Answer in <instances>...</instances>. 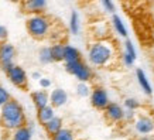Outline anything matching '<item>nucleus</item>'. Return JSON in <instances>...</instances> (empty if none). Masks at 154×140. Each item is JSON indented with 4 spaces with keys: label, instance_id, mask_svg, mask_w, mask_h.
<instances>
[{
    "label": "nucleus",
    "instance_id": "f257e3e1",
    "mask_svg": "<svg viewBox=\"0 0 154 140\" xmlns=\"http://www.w3.org/2000/svg\"><path fill=\"white\" fill-rule=\"evenodd\" d=\"M116 60V47L110 40H95L88 48V61L96 68L109 67Z\"/></svg>",
    "mask_w": 154,
    "mask_h": 140
},
{
    "label": "nucleus",
    "instance_id": "f03ea898",
    "mask_svg": "<svg viewBox=\"0 0 154 140\" xmlns=\"http://www.w3.org/2000/svg\"><path fill=\"white\" fill-rule=\"evenodd\" d=\"M24 125H27V117L24 113L23 105L11 98L0 107V126L5 130L13 132Z\"/></svg>",
    "mask_w": 154,
    "mask_h": 140
},
{
    "label": "nucleus",
    "instance_id": "7ed1b4c3",
    "mask_svg": "<svg viewBox=\"0 0 154 140\" xmlns=\"http://www.w3.org/2000/svg\"><path fill=\"white\" fill-rule=\"evenodd\" d=\"M52 24L54 23L51 21V19L44 13L31 14L26 21V28L30 37H33L34 40H45L50 36Z\"/></svg>",
    "mask_w": 154,
    "mask_h": 140
},
{
    "label": "nucleus",
    "instance_id": "20e7f679",
    "mask_svg": "<svg viewBox=\"0 0 154 140\" xmlns=\"http://www.w3.org/2000/svg\"><path fill=\"white\" fill-rule=\"evenodd\" d=\"M65 71L72 76H75L79 82H89L94 78L92 68L82 60L74 61V62H65Z\"/></svg>",
    "mask_w": 154,
    "mask_h": 140
},
{
    "label": "nucleus",
    "instance_id": "39448f33",
    "mask_svg": "<svg viewBox=\"0 0 154 140\" xmlns=\"http://www.w3.org/2000/svg\"><path fill=\"white\" fill-rule=\"evenodd\" d=\"M6 75H7V78L14 86H17L20 89H26L28 85V75L26 72L23 67L20 65H16L14 64L10 70L6 71Z\"/></svg>",
    "mask_w": 154,
    "mask_h": 140
},
{
    "label": "nucleus",
    "instance_id": "423d86ee",
    "mask_svg": "<svg viewBox=\"0 0 154 140\" xmlns=\"http://www.w3.org/2000/svg\"><path fill=\"white\" fill-rule=\"evenodd\" d=\"M14 58H16V48L13 44L5 41L0 42V68L2 71H7L14 65Z\"/></svg>",
    "mask_w": 154,
    "mask_h": 140
},
{
    "label": "nucleus",
    "instance_id": "0eeeda50",
    "mask_svg": "<svg viewBox=\"0 0 154 140\" xmlns=\"http://www.w3.org/2000/svg\"><path fill=\"white\" fill-rule=\"evenodd\" d=\"M89 98H91V105L95 109H98V110H103L109 105V102H110L109 93H107V91L103 86H95V88H92Z\"/></svg>",
    "mask_w": 154,
    "mask_h": 140
},
{
    "label": "nucleus",
    "instance_id": "6e6552de",
    "mask_svg": "<svg viewBox=\"0 0 154 140\" xmlns=\"http://www.w3.org/2000/svg\"><path fill=\"white\" fill-rule=\"evenodd\" d=\"M134 132L140 136H147L154 132V117L150 115H140L136 116L134 122Z\"/></svg>",
    "mask_w": 154,
    "mask_h": 140
},
{
    "label": "nucleus",
    "instance_id": "1a4fd4ad",
    "mask_svg": "<svg viewBox=\"0 0 154 140\" xmlns=\"http://www.w3.org/2000/svg\"><path fill=\"white\" fill-rule=\"evenodd\" d=\"M103 113H105V117H106L107 122H110L113 125H117V123L123 122L125 107L116 102H109V105L103 109Z\"/></svg>",
    "mask_w": 154,
    "mask_h": 140
},
{
    "label": "nucleus",
    "instance_id": "9d476101",
    "mask_svg": "<svg viewBox=\"0 0 154 140\" xmlns=\"http://www.w3.org/2000/svg\"><path fill=\"white\" fill-rule=\"evenodd\" d=\"M21 11L26 14H40L47 9V0H21L19 3Z\"/></svg>",
    "mask_w": 154,
    "mask_h": 140
},
{
    "label": "nucleus",
    "instance_id": "9b49d317",
    "mask_svg": "<svg viewBox=\"0 0 154 140\" xmlns=\"http://www.w3.org/2000/svg\"><path fill=\"white\" fill-rule=\"evenodd\" d=\"M122 62L125 67H133L136 60H137V51H136L134 44L126 38V41L123 42V51H122Z\"/></svg>",
    "mask_w": 154,
    "mask_h": 140
},
{
    "label": "nucleus",
    "instance_id": "f8f14e48",
    "mask_svg": "<svg viewBox=\"0 0 154 140\" xmlns=\"http://www.w3.org/2000/svg\"><path fill=\"white\" fill-rule=\"evenodd\" d=\"M68 102V93L62 88H55L50 93V105L52 107H62Z\"/></svg>",
    "mask_w": 154,
    "mask_h": 140
},
{
    "label": "nucleus",
    "instance_id": "ddd939ff",
    "mask_svg": "<svg viewBox=\"0 0 154 140\" xmlns=\"http://www.w3.org/2000/svg\"><path fill=\"white\" fill-rule=\"evenodd\" d=\"M136 78H137V84L141 88V91L150 96V95H153V88H151V82H150L149 76L146 75V72L141 68H137L136 70Z\"/></svg>",
    "mask_w": 154,
    "mask_h": 140
},
{
    "label": "nucleus",
    "instance_id": "4468645a",
    "mask_svg": "<svg viewBox=\"0 0 154 140\" xmlns=\"http://www.w3.org/2000/svg\"><path fill=\"white\" fill-rule=\"evenodd\" d=\"M31 101H33L34 106L40 109V107H44L50 105V93L45 91V89H40V91H35V92L31 93Z\"/></svg>",
    "mask_w": 154,
    "mask_h": 140
},
{
    "label": "nucleus",
    "instance_id": "2eb2a0df",
    "mask_svg": "<svg viewBox=\"0 0 154 140\" xmlns=\"http://www.w3.org/2000/svg\"><path fill=\"white\" fill-rule=\"evenodd\" d=\"M110 24H112L113 31H115L117 36H120V37H123V38H127V34H129L127 33V27H126L125 21L122 20V17L119 16V14H116V13L112 14Z\"/></svg>",
    "mask_w": 154,
    "mask_h": 140
},
{
    "label": "nucleus",
    "instance_id": "dca6fc26",
    "mask_svg": "<svg viewBox=\"0 0 154 140\" xmlns=\"http://www.w3.org/2000/svg\"><path fill=\"white\" fill-rule=\"evenodd\" d=\"M109 33H110V27L103 21L95 23L92 27V36L95 37V40H105L109 38Z\"/></svg>",
    "mask_w": 154,
    "mask_h": 140
},
{
    "label": "nucleus",
    "instance_id": "f3484780",
    "mask_svg": "<svg viewBox=\"0 0 154 140\" xmlns=\"http://www.w3.org/2000/svg\"><path fill=\"white\" fill-rule=\"evenodd\" d=\"M55 116V107H52L51 105H47L44 107H40L37 109V120L40 125H44L47 123L50 119Z\"/></svg>",
    "mask_w": 154,
    "mask_h": 140
},
{
    "label": "nucleus",
    "instance_id": "a211bd4d",
    "mask_svg": "<svg viewBox=\"0 0 154 140\" xmlns=\"http://www.w3.org/2000/svg\"><path fill=\"white\" fill-rule=\"evenodd\" d=\"M79 60H82L79 50L71 44H65L64 45V62H74V61Z\"/></svg>",
    "mask_w": 154,
    "mask_h": 140
},
{
    "label": "nucleus",
    "instance_id": "6ab92c4d",
    "mask_svg": "<svg viewBox=\"0 0 154 140\" xmlns=\"http://www.w3.org/2000/svg\"><path fill=\"white\" fill-rule=\"evenodd\" d=\"M33 139V129L27 125L17 127L11 132V140H31Z\"/></svg>",
    "mask_w": 154,
    "mask_h": 140
},
{
    "label": "nucleus",
    "instance_id": "aec40b11",
    "mask_svg": "<svg viewBox=\"0 0 154 140\" xmlns=\"http://www.w3.org/2000/svg\"><path fill=\"white\" fill-rule=\"evenodd\" d=\"M42 126H44L45 132H47V135L52 136L54 133H57L61 127L64 126V120H62V117H60V116H54L52 119H50L47 123H44Z\"/></svg>",
    "mask_w": 154,
    "mask_h": 140
},
{
    "label": "nucleus",
    "instance_id": "412c9836",
    "mask_svg": "<svg viewBox=\"0 0 154 140\" xmlns=\"http://www.w3.org/2000/svg\"><path fill=\"white\" fill-rule=\"evenodd\" d=\"M64 45L65 44H62V42H54L52 45H50L54 62H62L64 61Z\"/></svg>",
    "mask_w": 154,
    "mask_h": 140
},
{
    "label": "nucleus",
    "instance_id": "4be33fe9",
    "mask_svg": "<svg viewBox=\"0 0 154 140\" xmlns=\"http://www.w3.org/2000/svg\"><path fill=\"white\" fill-rule=\"evenodd\" d=\"M51 140H75V133L68 127H61L60 130L51 136Z\"/></svg>",
    "mask_w": 154,
    "mask_h": 140
},
{
    "label": "nucleus",
    "instance_id": "5701e85b",
    "mask_svg": "<svg viewBox=\"0 0 154 140\" xmlns=\"http://www.w3.org/2000/svg\"><path fill=\"white\" fill-rule=\"evenodd\" d=\"M79 30H81V19H79V14L76 11H72L69 16V31L71 34H79Z\"/></svg>",
    "mask_w": 154,
    "mask_h": 140
},
{
    "label": "nucleus",
    "instance_id": "b1692460",
    "mask_svg": "<svg viewBox=\"0 0 154 140\" xmlns=\"http://www.w3.org/2000/svg\"><path fill=\"white\" fill-rule=\"evenodd\" d=\"M38 61H40L41 64H44V65H48V64L54 62V61H52V57H51V50H50L48 45L40 48V51H38Z\"/></svg>",
    "mask_w": 154,
    "mask_h": 140
},
{
    "label": "nucleus",
    "instance_id": "393cba45",
    "mask_svg": "<svg viewBox=\"0 0 154 140\" xmlns=\"http://www.w3.org/2000/svg\"><path fill=\"white\" fill-rule=\"evenodd\" d=\"M91 91H92V88L89 86L88 82H79V84L76 85V93H78V96H81V98L89 96Z\"/></svg>",
    "mask_w": 154,
    "mask_h": 140
},
{
    "label": "nucleus",
    "instance_id": "a878e982",
    "mask_svg": "<svg viewBox=\"0 0 154 140\" xmlns=\"http://www.w3.org/2000/svg\"><path fill=\"white\" fill-rule=\"evenodd\" d=\"M123 107L125 109H130V110H137L140 107V102L136 98H126L123 102Z\"/></svg>",
    "mask_w": 154,
    "mask_h": 140
},
{
    "label": "nucleus",
    "instance_id": "bb28decb",
    "mask_svg": "<svg viewBox=\"0 0 154 140\" xmlns=\"http://www.w3.org/2000/svg\"><path fill=\"white\" fill-rule=\"evenodd\" d=\"M10 99H11V95L7 89L3 86V85H0V107L3 106L6 102H9Z\"/></svg>",
    "mask_w": 154,
    "mask_h": 140
},
{
    "label": "nucleus",
    "instance_id": "cd10ccee",
    "mask_svg": "<svg viewBox=\"0 0 154 140\" xmlns=\"http://www.w3.org/2000/svg\"><path fill=\"white\" fill-rule=\"evenodd\" d=\"M100 2V5H102L103 10L107 11V13H115V10H116V6H115V2L113 0H99Z\"/></svg>",
    "mask_w": 154,
    "mask_h": 140
},
{
    "label": "nucleus",
    "instance_id": "c85d7f7f",
    "mask_svg": "<svg viewBox=\"0 0 154 140\" xmlns=\"http://www.w3.org/2000/svg\"><path fill=\"white\" fill-rule=\"evenodd\" d=\"M136 119V110H130V109H125V116H123V122L127 123H133Z\"/></svg>",
    "mask_w": 154,
    "mask_h": 140
},
{
    "label": "nucleus",
    "instance_id": "c756f323",
    "mask_svg": "<svg viewBox=\"0 0 154 140\" xmlns=\"http://www.w3.org/2000/svg\"><path fill=\"white\" fill-rule=\"evenodd\" d=\"M38 82H40V86H41V89H48L50 86H51V79L50 78H45V76H41L40 79H38Z\"/></svg>",
    "mask_w": 154,
    "mask_h": 140
},
{
    "label": "nucleus",
    "instance_id": "7c9ffc66",
    "mask_svg": "<svg viewBox=\"0 0 154 140\" xmlns=\"http://www.w3.org/2000/svg\"><path fill=\"white\" fill-rule=\"evenodd\" d=\"M7 37H9V31H7V28H6L5 26H2V24H0V42L7 41Z\"/></svg>",
    "mask_w": 154,
    "mask_h": 140
},
{
    "label": "nucleus",
    "instance_id": "2f4dec72",
    "mask_svg": "<svg viewBox=\"0 0 154 140\" xmlns=\"http://www.w3.org/2000/svg\"><path fill=\"white\" fill-rule=\"evenodd\" d=\"M31 78H33V79H40V78H41V74H40V72H33V75H31Z\"/></svg>",
    "mask_w": 154,
    "mask_h": 140
},
{
    "label": "nucleus",
    "instance_id": "473e14b6",
    "mask_svg": "<svg viewBox=\"0 0 154 140\" xmlns=\"http://www.w3.org/2000/svg\"><path fill=\"white\" fill-rule=\"evenodd\" d=\"M137 140H154L153 137H149V136H140Z\"/></svg>",
    "mask_w": 154,
    "mask_h": 140
},
{
    "label": "nucleus",
    "instance_id": "72a5a7b5",
    "mask_svg": "<svg viewBox=\"0 0 154 140\" xmlns=\"http://www.w3.org/2000/svg\"><path fill=\"white\" fill-rule=\"evenodd\" d=\"M9 2H11V3H17V5H19L21 0H9Z\"/></svg>",
    "mask_w": 154,
    "mask_h": 140
},
{
    "label": "nucleus",
    "instance_id": "f704fd0d",
    "mask_svg": "<svg viewBox=\"0 0 154 140\" xmlns=\"http://www.w3.org/2000/svg\"><path fill=\"white\" fill-rule=\"evenodd\" d=\"M149 2H150V3H153V5H154V0H149Z\"/></svg>",
    "mask_w": 154,
    "mask_h": 140
}]
</instances>
